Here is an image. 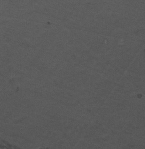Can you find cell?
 I'll list each match as a JSON object with an SVG mask.
<instances>
[{
    "label": "cell",
    "mask_w": 145,
    "mask_h": 149,
    "mask_svg": "<svg viewBox=\"0 0 145 149\" xmlns=\"http://www.w3.org/2000/svg\"><path fill=\"white\" fill-rule=\"evenodd\" d=\"M1 149H18L14 146H12L7 143H1Z\"/></svg>",
    "instance_id": "obj_1"
},
{
    "label": "cell",
    "mask_w": 145,
    "mask_h": 149,
    "mask_svg": "<svg viewBox=\"0 0 145 149\" xmlns=\"http://www.w3.org/2000/svg\"></svg>",
    "instance_id": "obj_2"
}]
</instances>
